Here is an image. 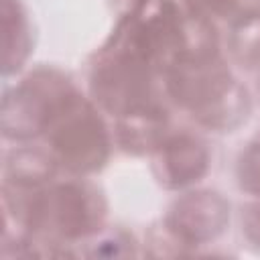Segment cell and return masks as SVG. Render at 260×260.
Returning <instances> with one entry per match:
<instances>
[{"instance_id": "obj_7", "label": "cell", "mask_w": 260, "mask_h": 260, "mask_svg": "<svg viewBox=\"0 0 260 260\" xmlns=\"http://www.w3.org/2000/svg\"><path fill=\"white\" fill-rule=\"evenodd\" d=\"M53 175V160L41 152H18L14 154V162H8V177L18 187H30L43 183Z\"/></svg>"}, {"instance_id": "obj_9", "label": "cell", "mask_w": 260, "mask_h": 260, "mask_svg": "<svg viewBox=\"0 0 260 260\" xmlns=\"http://www.w3.org/2000/svg\"><path fill=\"white\" fill-rule=\"evenodd\" d=\"M240 183L246 191L260 197V142L252 144L240 160Z\"/></svg>"}, {"instance_id": "obj_10", "label": "cell", "mask_w": 260, "mask_h": 260, "mask_svg": "<svg viewBox=\"0 0 260 260\" xmlns=\"http://www.w3.org/2000/svg\"><path fill=\"white\" fill-rule=\"evenodd\" d=\"M244 228H246L248 236L260 246V207H248Z\"/></svg>"}, {"instance_id": "obj_8", "label": "cell", "mask_w": 260, "mask_h": 260, "mask_svg": "<svg viewBox=\"0 0 260 260\" xmlns=\"http://www.w3.org/2000/svg\"><path fill=\"white\" fill-rule=\"evenodd\" d=\"M207 2L217 16H221L223 20H230V22H238L240 26L244 22L260 16L256 0H207Z\"/></svg>"}, {"instance_id": "obj_1", "label": "cell", "mask_w": 260, "mask_h": 260, "mask_svg": "<svg viewBox=\"0 0 260 260\" xmlns=\"http://www.w3.org/2000/svg\"><path fill=\"white\" fill-rule=\"evenodd\" d=\"M169 87L207 126L230 128L246 116V93L213 57L181 61L169 71Z\"/></svg>"}, {"instance_id": "obj_6", "label": "cell", "mask_w": 260, "mask_h": 260, "mask_svg": "<svg viewBox=\"0 0 260 260\" xmlns=\"http://www.w3.org/2000/svg\"><path fill=\"white\" fill-rule=\"evenodd\" d=\"M207 167V152L191 136H175L162 144L156 158L158 179L167 187H181L197 181Z\"/></svg>"}, {"instance_id": "obj_5", "label": "cell", "mask_w": 260, "mask_h": 260, "mask_svg": "<svg viewBox=\"0 0 260 260\" xmlns=\"http://www.w3.org/2000/svg\"><path fill=\"white\" fill-rule=\"evenodd\" d=\"M228 219V205L215 193H191L181 199L171 217L169 232L187 244H199L215 238Z\"/></svg>"}, {"instance_id": "obj_2", "label": "cell", "mask_w": 260, "mask_h": 260, "mask_svg": "<svg viewBox=\"0 0 260 260\" xmlns=\"http://www.w3.org/2000/svg\"><path fill=\"white\" fill-rule=\"evenodd\" d=\"M20 223L57 240L83 238L104 219L102 197L85 185H59L32 199L14 203Z\"/></svg>"}, {"instance_id": "obj_4", "label": "cell", "mask_w": 260, "mask_h": 260, "mask_svg": "<svg viewBox=\"0 0 260 260\" xmlns=\"http://www.w3.org/2000/svg\"><path fill=\"white\" fill-rule=\"evenodd\" d=\"M73 95L67 79L57 73H39L4 102V134L22 138L47 130L53 118Z\"/></svg>"}, {"instance_id": "obj_3", "label": "cell", "mask_w": 260, "mask_h": 260, "mask_svg": "<svg viewBox=\"0 0 260 260\" xmlns=\"http://www.w3.org/2000/svg\"><path fill=\"white\" fill-rule=\"evenodd\" d=\"M55 158L75 173H89L108 156V134L98 114L75 93L49 124Z\"/></svg>"}]
</instances>
